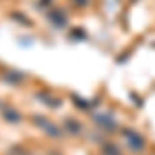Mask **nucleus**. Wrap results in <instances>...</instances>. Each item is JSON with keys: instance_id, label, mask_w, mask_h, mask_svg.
Listing matches in <instances>:
<instances>
[{"instance_id": "obj_5", "label": "nucleus", "mask_w": 155, "mask_h": 155, "mask_svg": "<svg viewBox=\"0 0 155 155\" xmlns=\"http://www.w3.org/2000/svg\"><path fill=\"white\" fill-rule=\"evenodd\" d=\"M64 126H66V130H71L72 134H79V132H81V124H79V122H74V120H66V122H64Z\"/></svg>"}, {"instance_id": "obj_1", "label": "nucleus", "mask_w": 155, "mask_h": 155, "mask_svg": "<svg viewBox=\"0 0 155 155\" xmlns=\"http://www.w3.org/2000/svg\"><path fill=\"white\" fill-rule=\"evenodd\" d=\"M122 134H124V141H126V145H128V149H132V151H143L145 149V141H143V137L139 134V132H134V130H122Z\"/></svg>"}, {"instance_id": "obj_6", "label": "nucleus", "mask_w": 155, "mask_h": 155, "mask_svg": "<svg viewBox=\"0 0 155 155\" xmlns=\"http://www.w3.org/2000/svg\"><path fill=\"white\" fill-rule=\"evenodd\" d=\"M77 2H79V4H85V2H87V0H77Z\"/></svg>"}, {"instance_id": "obj_3", "label": "nucleus", "mask_w": 155, "mask_h": 155, "mask_svg": "<svg viewBox=\"0 0 155 155\" xmlns=\"http://www.w3.org/2000/svg\"><path fill=\"white\" fill-rule=\"evenodd\" d=\"M95 122L101 128H106V130H114L116 128V122H114V118L110 114H95Z\"/></svg>"}, {"instance_id": "obj_2", "label": "nucleus", "mask_w": 155, "mask_h": 155, "mask_svg": "<svg viewBox=\"0 0 155 155\" xmlns=\"http://www.w3.org/2000/svg\"><path fill=\"white\" fill-rule=\"evenodd\" d=\"M33 122H35L37 126H41V130L46 132V134H52V137H60V128L54 124V122H50L48 118H44V116H33Z\"/></svg>"}, {"instance_id": "obj_4", "label": "nucleus", "mask_w": 155, "mask_h": 155, "mask_svg": "<svg viewBox=\"0 0 155 155\" xmlns=\"http://www.w3.org/2000/svg\"><path fill=\"white\" fill-rule=\"evenodd\" d=\"M2 116L6 120H11V122H19L21 120V114L19 112H15L12 107H6V106H2Z\"/></svg>"}]
</instances>
